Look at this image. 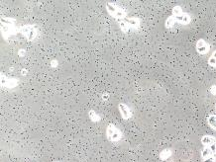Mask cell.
<instances>
[{"label": "cell", "mask_w": 216, "mask_h": 162, "mask_svg": "<svg viewBox=\"0 0 216 162\" xmlns=\"http://www.w3.org/2000/svg\"><path fill=\"white\" fill-rule=\"evenodd\" d=\"M1 23V34L4 40H7L11 36H15L19 33V28L16 25V20L9 17H3L0 20Z\"/></svg>", "instance_id": "6da1fadb"}, {"label": "cell", "mask_w": 216, "mask_h": 162, "mask_svg": "<svg viewBox=\"0 0 216 162\" xmlns=\"http://www.w3.org/2000/svg\"><path fill=\"white\" fill-rule=\"evenodd\" d=\"M105 8H106L107 13L111 17H113L114 19H116L117 21L124 20V19L127 18L125 10L120 6L116 5V4L112 3V2H107L106 5H105Z\"/></svg>", "instance_id": "7a4b0ae2"}, {"label": "cell", "mask_w": 216, "mask_h": 162, "mask_svg": "<svg viewBox=\"0 0 216 162\" xmlns=\"http://www.w3.org/2000/svg\"><path fill=\"white\" fill-rule=\"evenodd\" d=\"M19 34H21V35H22L24 38L27 39L28 41L32 42V41H34L35 39L37 38L38 31H37L36 26L28 24V25H24V26L19 27Z\"/></svg>", "instance_id": "3957f363"}, {"label": "cell", "mask_w": 216, "mask_h": 162, "mask_svg": "<svg viewBox=\"0 0 216 162\" xmlns=\"http://www.w3.org/2000/svg\"><path fill=\"white\" fill-rule=\"evenodd\" d=\"M122 132L118 128L113 124H109L106 128V137L109 141L117 142L122 139Z\"/></svg>", "instance_id": "277c9868"}, {"label": "cell", "mask_w": 216, "mask_h": 162, "mask_svg": "<svg viewBox=\"0 0 216 162\" xmlns=\"http://www.w3.org/2000/svg\"><path fill=\"white\" fill-rule=\"evenodd\" d=\"M0 82H1V86L7 89H13L18 86L19 80L17 78H13V77H8L5 74H2L0 76Z\"/></svg>", "instance_id": "5b68a950"}, {"label": "cell", "mask_w": 216, "mask_h": 162, "mask_svg": "<svg viewBox=\"0 0 216 162\" xmlns=\"http://www.w3.org/2000/svg\"><path fill=\"white\" fill-rule=\"evenodd\" d=\"M195 50H196V52H197L199 54L204 55V54H207L208 52H209L210 47H209V45H208L207 42H206L205 40H203V39H199L197 42H196Z\"/></svg>", "instance_id": "8992f818"}, {"label": "cell", "mask_w": 216, "mask_h": 162, "mask_svg": "<svg viewBox=\"0 0 216 162\" xmlns=\"http://www.w3.org/2000/svg\"><path fill=\"white\" fill-rule=\"evenodd\" d=\"M118 110L121 115V117L124 120H129L132 117V111L131 109L126 105L125 103H120L118 105Z\"/></svg>", "instance_id": "52a82bcc"}, {"label": "cell", "mask_w": 216, "mask_h": 162, "mask_svg": "<svg viewBox=\"0 0 216 162\" xmlns=\"http://www.w3.org/2000/svg\"><path fill=\"white\" fill-rule=\"evenodd\" d=\"M174 20H176V23H179V24H181V25H188L191 22L190 15L188 13H184V12L182 14H181V15L174 16Z\"/></svg>", "instance_id": "ba28073f"}, {"label": "cell", "mask_w": 216, "mask_h": 162, "mask_svg": "<svg viewBox=\"0 0 216 162\" xmlns=\"http://www.w3.org/2000/svg\"><path fill=\"white\" fill-rule=\"evenodd\" d=\"M125 21L129 25L130 29H134V30H136V29H138L139 27H140L141 21H140V19H138V18H135V17H129V18L125 19Z\"/></svg>", "instance_id": "9c48e42d"}, {"label": "cell", "mask_w": 216, "mask_h": 162, "mask_svg": "<svg viewBox=\"0 0 216 162\" xmlns=\"http://www.w3.org/2000/svg\"><path fill=\"white\" fill-rule=\"evenodd\" d=\"M201 143L204 146H209L211 143H213L214 141H216V139L212 135H203L200 139Z\"/></svg>", "instance_id": "30bf717a"}, {"label": "cell", "mask_w": 216, "mask_h": 162, "mask_svg": "<svg viewBox=\"0 0 216 162\" xmlns=\"http://www.w3.org/2000/svg\"><path fill=\"white\" fill-rule=\"evenodd\" d=\"M88 117H89V120L92 123H97L100 121L99 115H98L94 110H89V112H88Z\"/></svg>", "instance_id": "8fae6325"}, {"label": "cell", "mask_w": 216, "mask_h": 162, "mask_svg": "<svg viewBox=\"0 0 216 162\" xmlns=\"http://www.w3.org/2000/svg\"><path fill=\"white\" fill-rule=\"evenodd\" d=\"M117 22H118L119 27H120V29H121V31L123 33H128L129 31L131 30L130 27H129V25L127 24V22L125 21V19H124V20H119Z\"/></svg>", "instance_id": "7c38bea8"}, {"label": "cell", "mask_w": 216, "mask_h": 162, "mask_svg": "<svg viewBox=\"0 0 216 162\" xmlns=\"http://www.w3.org/2000/svg\"><path fill=\"white\" fill-rule=\"evenodd\" d=\"M200 155H201V158H202V159H205V158H207V157H209V156H211V155H213V154H212V152H211L209 147H208V146H204L202 149H201Z\"/></svg>", "instance_id": "4fadbf2b"}, {"label": "cell", "mask_w": 216, "mask_h": 162, "mask_svg": "<svg viewBox=\"0 0 216 162\" xmlns=\"http://www.w3.org/2000/svg\"><path fill=\"white\" fill-rule=\"evenodd\" d=\"M207 124L210 125L212 129L216 130V115H209L207 117Z\"/></svg>", "instance_id": "5bb4252c"}, {"label": "cell", "mask_w": 216, "mask_h": 162, "mask_svg": "<svg viewBox=\"0 0 216 162\" xmlns=\"http://www.w3.org/2000/svg\"><path fill=\"white\" fill-rule=\"evenodd\" d=\"M176 24V20H174V16H170V17H168V19L165 20V28H168V29H170V28H172V26Z\"/></svg>", "instance_id": "9a60e30c"}, {"label": "cell", "mask_w": 216, "mask_h": 162, "mask_svg": "<svg viewBox=\"0 0 216 162\" xmlns=\"http://www.w3.org/2000/svg\"><path fill=\"white\" fill-rule=\"evenodd\" d=\"M207 63L211 67H216V50H214L213 54L210 55V57L208 59Z\"/></svg>", "instance_id": "2e32d148"}, {"label": "cell", "mask_w": 216, "mask_h": 162, "mask_svg": "<svg viewBox=\"0 0 216 162\" xmlns=\"http://www.w3.org/2000/svg\"><path fill=\"white\" fill-rule=\"evenodd\" d=\"M172 15L174 16H179V15H181V14L183 13V10H182V8L181 6L177 5V6L172 7Z\"/></svg>", "instance_id": "e0dca14e"}, {"label": "cell", "mask_w": 216, "mask_h": 162, "mask_svg": "<svg viewBox=\"0 0 216 162\" xmlns=\"http://www.w3.org/2000/svg\"><path fill=\"white\" fill-rule=\"evenodd\" d=\"M170 156H171V150H169V149H165L160 153V158L162 160H167Z\"/></svg>", "instance_id": "ac0fdd59"}, {"label": "cell", "mask_w": 216, "mask_h": 162, "mask_svg": "<svg viewBox=\"0 0 216 162\" xmlns=\"http://www.w3.org/2000/svg\"><path fill=\"white\" fill-rule=\"evenodd\" d=\"M208 147L210 148V150H211V152H212L213 156L216 157V141H214L213 143H211Z\"/></svg>", "instance_id": "d6986e66"}, {"label": "cell", "mask_w": 216, "mask_h": 162, "mask_svg": "<svg viewBox=\"0 0 216 162\" xmlns=\"http://www.w3.org/2000/svg\"><path fill=\"white\" fill-rule=\"evenodd\" d=\"M202 162H216V157L211 155L209 157H207V158L202 159Z\"/></svg>", "instance_id": "ffe728a7"}, {"label": "cell", "mask_w": 216, "mask_h": 162, "mask_svg": "<svg viewBox=\"0 0 216 162\" xmlns=\"http://www.w3.org/2000/svg\"><path fill=\"white\" fill-rule=\"evenodd\" d=\"M50 64H51V66L53 68H56V67H57V65H59V62H57V60L56 59H53Z\"/></svg>", "instance_id": "44dd1931"}, {"label": "cell", "mask_w": 216, "mask_h": 162, "mask_svg": "<svg viewBox=\"0 0 216 162\" xmlns=\"http://www.w3.org/2000/svg\"><path fill=\"white\" fill-rule=\"evenodd\" d=\"M210 92L212 95H216V85H212L210 87Z\"/></svg>", "instance_id": "7402d4cb"}, {"label": "cell", "mask_w": 216, "mask_h": 162, "mask_svg": "<svg viewBox=\"0 0 216 162\" xmlns=\"http://www.w3.org/2000/svg\"><path fill=\"white\" fill-rule=\"evenodd\" d=\"M18 54L20 55V57H24V55L26 54V52L24 50H19V52H18Z\"/></svg>", "instance_id": "603a6c76"}, {"label": "cell", "mask_w": 216, "mask_h": 162, "mask_svg": "<svg viewBox=\"0 0 216 162\" xmlns=\"http://www.w3.org/2000/svg\"><path fill=\"white\" fill-rule=\"evenodd\" d=\"M102 97H103V100H107V98L109 97V94H108V93H106V94H103V96H102Z\"/></svg>", "instance_id": "cb8c5ba5"}, {"label": "cell", "mask_w": 216, "mask_h": 162, "mask_svg": "<svg viewBox=\"0 0 216 162\" xmlns=\"http://www.w3.org/2000/svg\"><path fill=\"white\" fill-rule=\"evenodd\" d=\"M26 73H27V70H25V69H23V70H22V74H23V75H25Z\"/></svg>", "instance_id": "d4e9b609"}, {"label": "cell", "mask_w": 216, "mask_h": 162, "mask_svg": "<svg viewBox=\"0 0 216 162\" xmlns=\"http://www.w3.org/2000/svg\"><path fill=\"white\" fill-rule=\"evenodd\" d=\"M53 162H59V161H53Z\"/></svg>", "instance_id": "484cf974"}, {"label": "cell", "mask_w": 216, "mask_h": 162, "mask_svg": "<svg viewBox=\"0 0 216 162\" xmlns=\"http://www.w3.org/2000/svg\"><path fill=\"white\" fill-rule=\"evenodd\" d=\"M215 109H216V104H215Z\"/></svg>", "instance_id": "4316f807"}]
</instances>
